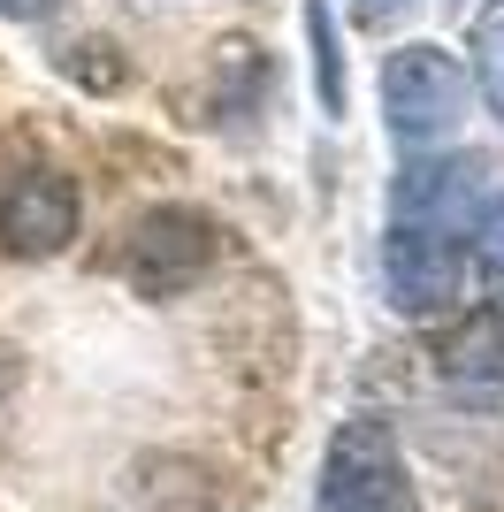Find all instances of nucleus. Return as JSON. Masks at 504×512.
I'll return each instance as SVG.
<instances>
[{"instance_id": "3", "label": "nucleus", "mask_w": 504, "mask_h": 512, "mask_svg": "<svg viewBox=\"0 0 504 512\" xmlns=\"http://www.w3.org/2000/svg\"><path fill=\"white\" fill-rule=\"evenodd\" d=\"M214 253H222V230H214L199 207H146L138 222H130V283H138V299H176V291H191V283L214 268Z\"/></svg>"}, {"instance_id": "7", "label": "nucleus", "mask_w": 504, "mask_h": 512, "mask_svg": "<svg viewBox=\"0 0 504 512\" xmlns=\"http://www.w3.org/2000/svg\"><path fill=\"white\" fill-rule=\"evenodd\" d=\"M436 367H443V383H459V390H504V306L466 314L436 344Z\"/></svg>"}, {"instance_id": "6", "label": "nucleus", "mask_w": 504, "mask_h": 512, "mask_svg": "<svg viewBox=\"0 0 504 512\" xmlns=\"http://www.w3.org/2000/svg\"><path fill=\"white\" fill-rule=\"evenodd\" d=\"M459 276H466V237L390 222V237H382V283H390L398 314H443L459 299Z\"/></svg>"}, {"instance_id": "1", "label": "nucleus", "mask_w": 504, "mask_h": 512, "mask_svg": "<svg viewBox=\"0 0 504 512\" xmlns=\"http://www.w3.org/2000/svg\"><path fill=\"white\" fill-rule=\"evenodd\" d=\"M314 512H420L413 467H405L398 436L367 413L336 421L329 451H321V482H314Z\"/></svg>"}, {"instance_id": "12", "label": "nucleus", "mask_w": 504, "mask_h": 512, "mask_svg": "<svg viewBox=\"0 0 504 512\" xmlns=\"http://www.w3.org/2000/svg\"><path fill=\"white\" fill-rule=\"evenodd\" d=\"M0 16L8 23H46V16H62V0H0Z\"/></svg>"}, {"instance_id": "9", "label": "nucleus", "mask_w": 504, "mask_h": 512, "mask_svg": "<svg viewBox=\"0 0 504 512\" xmlns=\"http://www.w3.org/2000/svg\"><path fill=\"white\" fill-rule=\"evenodd\" d=\"M306 46H314L321 115H344V54H336V8L329 0H306Z\"/></svg>"}, {"instance_id": "4", "label": "nucleus", "mask_w": 504, "mask_h": 512, "mask_svg": "<svg viewBox=\"0 0 504 512\" xmlns=\"http://www.w3.org/2000/svg\"><path fill=\"white\" fill-rule=\"evenodd\" d=\"M489 207V161L482 153H436V161H405L390 184V222H420V230L474 237Z\"/></svg>"}, {"instance_id": "2", "label": "nucleus", "mask_w": 504, "mask_h": 512, "mask_svg": "<svg viewBox=\"0 0 504 512\" xmlns=\"http://www.w3.org/2000/svg\"><path fill=\"white\" fill-rule=\"evenodd\" d=\"M474 107V77L443 46H398L382 62V123L405 146H443Z\"/></svg>"}, {"instance_id": "5", "label": "nucleus", "mask_w": 504, "mask_h": 512, "mask_svg": "<svg viewBox=\"0 0 504 512\" xmlns=\"http://www.w3.org/2000/svg\"><path fill=\"white\" fill-rule=\"evenodd\" d=\"M84 199L62 169H8L0 176V253L16 260H54L77 237Z\"/></svg>"}, {"instance_id": "8", "label": "nucleus", "mask_w": 504, "mask_h": 512, "mask_svg": "<svg viewBox=\"0 0 504 512\" xmlns=\"http://www.w3.org/2000/svg\"><path fill=\"white\" fill-rule=\"evenodd\" d=\"M466 77L504 115V0H489L482 16H474V31H466Z\"/></svg>"}, {"instance_id": "11", "label": "nucleus", "mask_w": 504, "mask_h": 512, "mask_svg": "<svg viewBox=\"0 0 504 512\" xmlns=\"http://www.w3.org/2000/svg\"><path fill=\"white\" fill-rule=\"evenodd\" d=\"M344 8H352V23H367V31H398L420 0H344Z\"/></svg>"}, {"instance_id": "10", "label": "nucleus", "mask_w": 504, "mask_h": 512, "mask_svg": "<svg viewBox=\"0 0 504 512\" xmlns=\"http://www.w3.org/2000/svg\"><path fill=\"white\" fill-rule=\"evenodd\" d=\"M474 260H482L489 291H497V299H504V192H489L482 222H474Z\"/></svg>"}]
</instances>
